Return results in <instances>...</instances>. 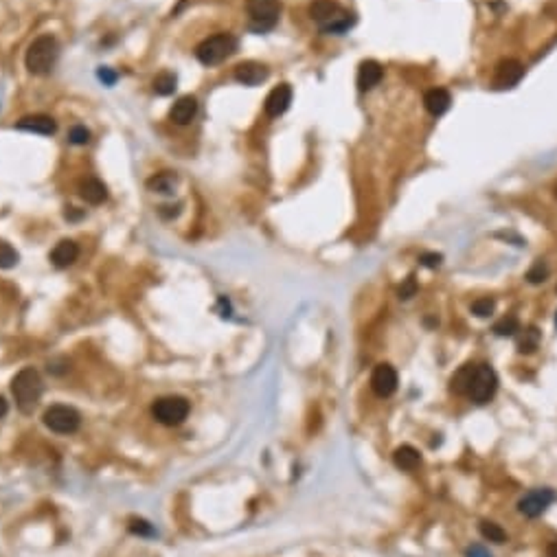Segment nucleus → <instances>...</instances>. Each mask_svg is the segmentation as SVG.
<instances>
[{
  "label": "nucleus",
  "mask_w": 557,
  "mask_h": 557,
  "mask_svg": "<svg viewBox=\"0 0 557 557\" xmlns=\"http://www.w3.org/2000/svg\"><path fill=\"white\" fill-rule=\"evenodd\" d=\"M147 187L152 189V191H156V193H171L174 187H176V174H171V171H160L154 178L147 180Z\"/></svg>",
  "instance_id": "obj_22"
},
{
  "label": "nucleus",
  "mask_w": 557,
  "mask_h": 557,
  "mask_svg": "<svg viewBox=\"0 0 557 557\" xmlns=\"http://www.w3.org/2000/svg\"><path fill=\"white\" fill-rule=\"evenodd\" d=\"M371 388L378 397H390L397 390V371L390 365H378L371 373Z\"/></svg>",
  "instance_id": "obj_10"
},
{
  "label": "nucleus",
  "mask_w": 557,
  "mask_h": 557,
  "mask_svg": "<svg viewBox=\"0 0 557 557\" xmlns=\"http://www.w3.org/2000/svg\"><path fill=\"white\" fill-rule=\"evenodd\" d=\"M419 261L424 264L426 268H436V266H441L443 257H441V254H436V252H424L419 257Z\"/></svg>",
  "instance_id": "obj_33"
},
{
  "label": "nucleus",
  "mask_w": 557,
  "mask_h": 557,
  "mask_svg": "<svg viewBox=\"0 0 557 557\" xmlns=\"http://www.w3.org/2000/svg\"><path fill=\"white\" fill-rule=\"evenodd\" d=\"M68 141L73 145H86V143H90V132L84 125H73L68 132Z\"/></svg>",
  "instance_id": "obj_30"
},
{
  "label": "nucleus",
  "mask_w": 557,
  "mask_h": 557,
  "mask_svg": "<svg viewBox=\"0 0 557 557\" xmlns=\"http://www.w3.org/2000/svg\"><path fill=\"white\" fill-rule=\"evenodd\" d=\"M397 294H399V298H404V300L413 298V296L417 294V281H415V277H409V279H406V281L399 285Z\"/></svg>",
  "instance_id": "obj_31"
},
{
  "label": "nucleus",
  "mask_w": 557,
  "mask_h": 557,
  "mask_svg": "<svg viewBox=\"0 0 557 557\" xmlns=\"http://www.w3.org/2000/svg\"><path fill=\"white\" fill-rule=\"evenodd\" d=\"M57 55H59L57 40L51 33H44L29 44L24 55V66L31 75H47L55 66Z\"/></svg>",
  "instance_id": "obj_3"
},
{
  "label": "nucleus",
  "mask_w": 557,
  "mask_h": 557,
  "mask_svg": "<svg viewBox=\"0 0 557 557\" xmlns=\"http://www.w3.org/2000/svg\"><path fill=\"white\" fill-rule=\"evenodd\" d=\"M537 347H540V331L535 327L524 329L520 340H518V351L520 353H533Z\"/></svg>",
  "instance_id": "obj_24"
},
{
  "label": "nucleus",
  "mask_w": 557,
  "mask_h": 557,
  "mask_svg": "<svg viewBox=\"0 0 557 557\" xmlns=\"http://www.w3.org/2000/svg\"><path fill=\"white\" fill-rule=\"evenodd\" d=\"M555 198H557V185H555Z\"/></svg>",
  "instance_id": "obj_38"
},
{
  "label": "nucleus",
  "mask_w": 557,
  "mask_h": 557,
  "mask_svg": "<svg viewBox=\"0 0 557 557\" xmlns=\"http://www.w3.org/2000/svg\"><path fill=\"white\" fill-rule=\"evenodd\" d=\"M480 535H483L485 540H489V542H494V544H503V542L507 540V533H505V529L501 524H496V522H480Z\"/></svg>",
  "instance_id": "obj_25"
},
{
  "label": "nucleus",
  "mask_w": 557,
  "mask_h": 557,
  "mask_svg": "<svg viewBox=\"0 0 557 557\" xmlns=\"http://www.w3.org/2000/svg\"><path fill=\"white\" fill-rule=\"evenodd\" d=\"M18 259H20V257H18V252H16V250H13L9 244L0 242V268H5V270H7V268H13V266L18 264Z\"/></svg>",
  "instance_id": "obj_27"
},
{
  "label": "nucleus",
  "mask_w": 557,
  "mask_h": 557,
  "mask_svg": "<svg viewBox=\"0 0 557 557\" xmlns=\"http://www.w3.org/2000/svg\"><path fill=\"white\" fill-rule=\"evenodd\" d=\"M79 195L88 204H101L108 200V187H105L99 178L88 176L79 183Z\"/></svg>",
  "instance_id": "obj_17"
},
{
  "label": "nucleus",
  "mask_w": 557,
  "mask_h": 557,
  "mask_svg": "<svg viewBox=\"0 0 557 557\" xmlns=\"http://www.w3.org/2000/svg\"><path fill=\"white\" fill-rule=\"evenodd\" d=\"M16 128L24 130V132H31V134H42V137H51V134H55V130H57V123H55V119L49 114H29V116L20 119Z\"/></svg>",
  "instance_id": "obj_14"
},
{
  "label": "nucleus",
  "mask_w": 557,
  "mask_h": 557,
  "mask_svg": "<svg viewBox=\"0 0 557 557\" xmlns=\"http://www.w3.org/2000/svg\"><path fill=\"white\" fill-rule=\"evenodd\" d=\"M472 369L474 365H465L461 367L455 375H452V382H450V388L455 390L459 395H468V386H470V380H472Z\"/></svg>",
  "instance_id": "obj_23"
},
{
  "label": "nucleus",
  "mask_w": 557,
  "mask_h": 557,
  "mask_svg": "<svg viewBox=\"0 0 557 557\" xmlns=\"http://www.w3.org/2000/svg\"><path fill=\"white\" fill-rule=\"evenodd\" d=\"M198 114V101L195 97H180L169 110V119L176 125H189Z\"/></svg>",
  "instance_id": "obj_16"
},
{
  "label": "nucleus",
  "mask_w": 557,
  "mask_h": 557,
  "mask_svg": "<svg viewBox=\"0 0 557 557\" xmlns=\"http://www.w3.org/2000/svg\"><path fill=\"white\" fill-rule=\"evenodd\" d=\"M526 279H529V283H533V285L544 283V281L549 279V268H547V264H544V261L533 264L529 273H526Z\"/></svg>",
  "instance_id": "obj_29"
},
{
  "label": "nucleus",
  "mask_w": 557,
  "mask_h": 557,
  "mask_svg": "<svg viewBox=\"0 0 557 557\" xmlns=\"http://www.w3.org/2000/svg\"><path fill=\"white\" fill-rule=\"evenodd\" d=\"M176 86H178V77H176L174 73H169V70L158 73V75H156V79L152 82L154 93H156V95H160V97H167V95H171L174 90H176Z\"/></svg>",
  "instance_id": "obj_21"
},
{
  "label": "nucleus",
  "mask_w": 557,
  "mask_h": 557,
  "mask_svg": "<svg viewBox=\"0 0 557 557\" xmlns=\"http://www.w3.org/2000/svg\"><path fill=\"white\" fill-rule=\"evenodd\" d=\"M494 310H496L494 298H476L472 303V312L478 316V319H487V316L494 314Z\"/></svg>",
  "instance_id": "obj_28"
},
{
  "label": "nucleus",
  "mask_w": 557,
  "mask_h": 557,
  "mask_svg": "<svg viewBox=\"0 0 557 557\" xmlns=\"http://www.w3.org/2000/svg\"><path fill=\"white\" fill-rule=\"evenodd\" d=\"M393 461H395V465L399 470L413 472L421 465V455H419V450H415L413 445H402V448L395 450Z\"/></svg>",
  "instance_id": "obj_20"
},
{
  "label": "nucleus",
  "mask_w": 557,
  "mask_h": 557,
  "mask_svg": "<svg viewBox=\"0 0 557 557\" xmlns=\"http://www.w3.org/2000/svg\"><path fill=\"white\" fill-rule=\"evenodd\" d=\"M557 501V494L549 487H540V489H531L529 494H524L520 503H518V511L526 518H537Z\"/></svg>",
  "instance_id": "obj_9"
},
{
  "label": "nucleus",
  "mask_w": 557,
  "mask_h": 557,
  "mask_svg": "<svg viewBox=\"0 0 557 557\" xmlns=\"http://www.w3.org/2000/svg\"><path fill=\"white\" fill-rule=\"evenodd\" d=\"M42 419H44V426L55 434H73L82 424L79 413L70 409V406H64V404L51 406V409L44 413Z\"/></svg>",
  "instance_id": "obj_8"
},
{
  "label": "nucleus",
  "mask_w": 557,
  "mask_h": 557,
  "mask_svg": "<svg viewBox=\"0 0 557 557\" xmlns=\"http://www.w3.org/2000/svg\"><path fill=\"white\" fill-rule=\"evenodd\" d=\"M468 557H491L485 549H480V547H474L468 551Z\"/></svg>",
  "instance_id": "obj_35"
},
{
  "label": "nucleus",
  "mask_w": 557,
  "mask_h": 557,
  "mask_svg": "<svg viewBox=\"0 0 557 557\" xmlns=\"http://www.w3.org/2000/svg\"><path fill=\"white\" fill-rule=\"evenodd\" d=\"M246 11L254 31L264 33L277 26L281 16V3L279 0H246Z\"/></svg>",
  "instance_id": "obj_7"
},
{
  "label": "nucleus",
  "mask_w": 557,
  "mask_h": 557,
  "mask_svg": "<svg viewBox=\"0 0 557 557\" xmlns=\"http://www.w3.org/2000/svg\"><path fill=\"white\" fill-rule=\"evenodd\" d=\"M237 49H239V42L233 33H215L198 44L195 57H198V62L204 66H215V64H222L224 59H229L231 55H235Z\"/></svg>",
  "instance_id": "obj_4"
},
{
  "label": "nucleus",
  "mask_w": 557,
  "mask_h": 557,
  "mask_svg": "<svg viewBox=\"0 0 557 557\" xmlns=\"http://www.w3.org/2000/svg\"><path fill=\"white\" fill-rule=\"evenodd\" d=\"M191 404L185 397L169 395V397H158L152 406V415L158 424L162 426H180L189 417Z\"/></svg>",
  "instance_id": "obj_5"
},
{
  "label": "nucleus",
  "mask_w": 557,
  "mask_h": 557,
  "mask_svg": "<svg viewBox=\"0 0 557 557\" xmlns=\"http://www.w3.org/2000/svg\"><path fill=\"white\" fill-rule=\"evenodd\" d=\"M382 77H384L382 64L375 62V59H367V62H363L358 68V88L365 93V90H371V88L378 86L382 82Z\"/></svg>",
  "instance_id": "obj_15"
},
{
  "label": "nucleus",
  "mask_w": 557,
  "mask_h": 557,
  "mask_svg": "<svg viewBox=\"0 0 557 557\" xmlns=\"http://www.w3.org/2000/svg\"><path fill=\"white\" fill-rule=\"evenodd\" d=\"M268 66L266 64H259V62H242L235 66V79L244 86H259L268 79Z\"/></svg>",
  "instance_id": "obj_13"
},
{
  "label": "nucleus",
  "mask_w": 557,
  "mask_h": 557,
  "mask_svg": "<svg viewBox=\"0 0 557 557\" xmlns=\"http://www.w3.org/2000/svg\"><path fill=\"white\" fill-rule=\"evenodd\" d=\"M99 79L103 82V84H108V86H112L114 82H116V73H112L110 68H99Z\"/></svg>",
  "instance_id": "obj_34"
},
{
  "label": "nucleus",
  "mask_w": 557,
  "mask_h": 557,
  "mask_svg": "<svg viewBox=\"0 0 557 557\" xmlns=\"http://www.w3.org/2000/svg\"><path fill=\"white\" fill-rule=\"evenodd\" d=\"M496 388H498V378H496L494 369L489 365H474L472 380L468 386V397L474 404L483 406L496 395Z\"/></svg>",
  "instance_id": "obj_6"
},
{
  "label": "nucleus",
  "mask_w": 557,
  "mask_h": 557,
  "mask_svg": "<svg viewBox=\"0 0 557 557\" xmlns=\"http://www.w3.org/2000/svg\"><path fill=\"white\" fill-rule=\"evenodd\" d=\"M555 325H557V316H555Z\"/></svg>",
  "instance_id": "obj_39"
},
{
  "label": "nucleus",
  "mask_w": 557,
  "mask_h": 557,
  "mask_svg": "<svg viewBox=\"0 0 557 557\" xmlns=\"http://www.w3.org/2000/svg\"><path fill=\"white\" fill-rule=\"evenodd\" d=\"M42 380H40V373L31 367L22 369L16 378L11 380V393H13V399H16V406L24 413H33L36 406L42 397Z\"/></svg>",
  "instance_id": "obj_2"
},
{
  "label": "nucleus",
  "mask_w": 557,
  "mask_h": 557,
  "mask_svg": "<svg viewBox=\"0 0 557 557\" xmlns=\"http://www.w3.org/2000/svg\"><path fill=\"white\" fill-rule=\"evenodd\" d=\"M450 103H452V97H450L445 88H430L424 95V105L432 116L445 114L450 110Z\"/></svg>",
  "instance_id": "obj_18"
},
{
  "label": "nucleus",
  "mask_w": 557,
  "mask_h": 557,
  "mask_svg": "<svg viewBox=\"0 0 557 557\" xmlns=\"http://www.w3.org/2000/svg\"><path fill=\"white\" fill-rule=\"evenodd\" d=\"M524 77V64L518 59H503V62L496 66L494 75V84L498 88H514L520 84Z\"/></svg>",
  "instance_id": "obj_11"
},
{
  "label": "nucleus",
  "mask_w": 557,
  "mask_h": 557,
  "mask_svg": "<svg viewBox=\"0 0 557 557\" xmlns=\"http://www.w3.org/2000/svg\"><path fill=\"white\" fill-rule=\"evenodd\" d=\"M310 16L325 33H344L353 24L351 13L344 11L334 0H314L310 5Z\"/></svg>",
  "instance_id": "obj_1"
},
{
  "label": "nucleus",
  "mask_w": 557,
  "mask_h": 557,
  "mask_svg": "<svg viewBox=\"0 0 557 557\" xmlns=\"http://www.w3.org/2000/svg\"><path fill=\"white\" fill-rule=\"evenodd\" d=\"M77 257H79V246L75 244L73 239H62V242H59L53 248V252H51V261L57 268H68V266H73L75 261H77Z\"/></svg>",
  "instance_id": "obj_19"
},
{
  "label": "nucleus",
  "mask_w": 557,
  "mask_h": 557,
  "mask_svg": "<svg viewBox=\"0 0 557 557\" xmlns=\"http://www.w3.org/2000/svg\"><path fill=\"white\" fill-rule=\"evenodd\" d=\"M290 103H292V88L288 84H279L277 88L270 90V95L266 97V103H264V108H266V114L268 116H281L285 110L290 108Z\"/></svg>",
  "instance_id": "obj_12"
},
{
  "label": "nucleus",
  "mask_w": 557,
  "mask_h": 557,
  "mask_svg": "<svg viewBox=\"0 0 557 557\" xmlns=\"http://www.w3.org/2000/svg\"><path fill=\"white\" fill-rule=\"evenodd\" d=\"M547 557H557V542H551L547 547Z\"/></svg>",
  "instance_id": "obj_36"
},
{
  "label": "nucleus",
  "mask_w": 557,
  "mask_h": 557,
  "mask_svg": "<svg viewBox=\"0 0 557 557\" xmlns=\"http://www.w3.org/2000/svg\"><path fill=\"white\" fill-rule=\"evenodd\" d=\"M130 531H132V533H137V535H154L152 524H147L145 520H132Z\"/></svg>",
  "instance_id": "obj_32"
},
{
  "label": "nucleus",
  "mask_w": 557,
  "mask_h": 557,
  "mask_svg": "<svg viewBox=\"0 0 557 557\" xmlns=\"http://www.w3.org/2000/svg\"><path fill=\"white\" fill-rule=\"evenodd\" d=\"M7 411H9V404H7V399H5V397H0V417H5V415H7Z\"/></svg>",
  "instance_id": "obj_37"
},
{
  "label": "nucleus",
  "mask_w": 557,
  "mask_h": 557,
  "mask_svg": "<svg viewBox=\"0 0 557 557\" xmlns=\"http://www.w3.org/2000/svg\"><path fill=\"white\" fill-rule=\"evenodd\" d=\"M496 336H514L516 331H520V323L516 316H505L503 321H498L494 325Z\"/></svg>",
  "instance_id": "obj_26"
}]
</instances>
